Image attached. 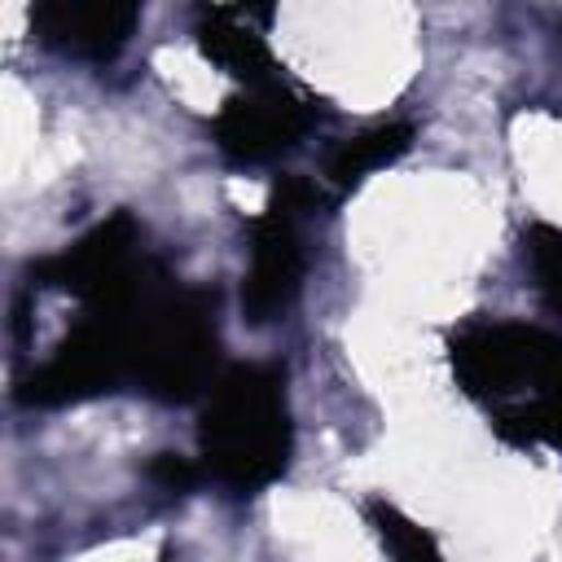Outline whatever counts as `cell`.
I'll use <instances>...</instances> for the list:
<instances>
[{"label":"cell","instance_id":"1","mask_svg":"<svg viewBox=\"0 0 562 562\" xmlns=\"http://www.w3.org/2000/svg\"><path fill=\"white\" fill-rule=\"evenodd\" d=\"M457 386L514 448H562V334L527 321H474L448 342Z\"/></svg>","mask_w":562,"mask_h":562},{"label":"cell","instance_id":"2","mask_svg":"<svg viewBox=\"0 0 562 562\" xmlns=\"http://www.w3.org/2000/svg\"><path fill=\"white\" fill-rule=\"evenodd\" d=\"M198 452L206 479L237 496L277 483L294 452L285 373L277 364H224L202 400Z\"/></svg>","mask_w":562,"mask_h":562},{"label":"cell","instance_id":"3","mask_svg":"<svg viewBox=\"0 0 562 562\" xmlns=\"http://www.w3.org/2000/svg\"><path fill=\"white\" fill-rule=\"evenodd\" d=\"M220 294L215 285H176L162 277L136 307L132 382L158 404H189L220 378Z\"/></svg>","mask_w":562,"mask_h":562},{"label":"cell","instance_id":"4","mask_svg":"<svg viewBox=\"0 0 562 562\" xmlns=\"http://www.w3.org/2000/svg\"><path fill=\"white\" fill-rule=\"evenodd\" d=\"M145 294L132 299V303H119V307H83V316L53 347V356L18 382L13 400L22 408H61V404H83V400L110 395L123 382H132V369H136V307L145 303Z\"/></svg>","mask_w":562,"mask_h":562},{"label":"cell","instance_id":"5","mask_svg":"<svg viewBox=\"0 0 562 562\" xmlns=\"http://www.w3.org/2000/svg\"><path fill=\"white\" fill-rule=\"evenodd\" d=\"M321 206V189L303 176H281L263 215L250 224V268L241 277V316L250 325H277L303 290V220Z\"/></svg>","mask_w":562,"mask_h":562},{"label":"cell","instance_id":"6","mask_svg":"<svg viewBox=\"0 0 562 562\" xmlns=\"http://www.w3.org/2000/svg\"><path fill=\"white\" fill-rule=\"evenodd\" d=\"M167 268L145 255L140 224L127 211L92 224L75 246L31 268V285H57L83 307H119L140 299Z\"/></svg>","mask_w":562,"mask_h":562},{"label":"cell","instance_id":"7","mask_svg":"<svg viewBox=\"0 0 562 562\" xmlns=\"http://www.w3.org/2000/svg\"><path fill=\"white\" fill-rule=\"evenodd\" d=\"M307 127H312L307 101L272 79V83L233 92L211 123V140L228 162L259 167V162L290 154L307 136Z\"/></svg>","mask_w":562,"mask_h":562},{"label":"cell","instance_id":"8","mask_svg":"<svg viewBox=\"0 0 562 562\" xmlns=\"http://www.w3.org/2000/svg\"><path fill=\"white\" fill-rule=\"evenodd\" d=\"M140 9L127 0H44L31 9V31L44 48L75 61H110L136 31Z\"/></svg>","mask_w":562,"mask_h":562},{"label":"cell","instance_id":"9","mask_svg":"<svg viewBox=\"0 0 562 562\" xmlns=\"http://www.w3.org/2000/svg\"><path fill=\"white\" fill-rule=\"evenodd\" d=\"M250 18H268V9L211 4V9L198 13V26H193L202 53H206L215 66H224L233 79H241L246 88L277 79V61H272L263 35L250 26Z\"/></svg>","mask_w":562,"mask_h":562},{"label":"cell","instance_id":"10","mask_svg":"<svg viewBox=\"0 0 562 562\" xmlns=\"http://www.w3.org/2000/svg\"><path fill=\"white\" fill-rule=\"evenodd\" d=\"M413 145V123H378V127H364L356 136H347L334 158H329V180L334 189H356L369 171L378 167H391L395 158H404Z\"/></svg>","mask_w":562,"mask_h":562},{"label":"cell","instance_id":"11","mask_svg":"<svg viewBox=\"0 0 562 562\" xmlns=\"http://www.w3.org/2000/svg\"><path fill=\"white\" fill-rule=\"evenodd\" d=\"M364 514H369L382 549L391 553V562H448L443 549L435 544V536L422 522H413L404 509H395L391 501H369Z\"/></svg>","mask_w":562,"mask_h":562},{"label":"cell","instance_id":"12","mask_svg":"<svg viewBox=\"0 0 562 562\" xmlns=\"http://www.w3.org/2000/svg\"><path fill=\"white\" fill-rule=\"evenodd\" d=\"M522 263L531 268V285L540 303L562 316V228L558 224H531L522 233Z\"/></svg>","mask_w":562,"mask_h":562},{"label":"cell","instance_id":"13","mask_svg":"<svg viewBox=\"0 0 562 562\" xmlns=\"http://www.w3.org/2000/svg\"><path fill=\"white\" fill-rule=\"evenodd\" d=\"M162 492H193L198 483H202V465H193L189 457H180V452H154V461H149V470H145Z\"/></svg>","mask_w":562,"mask_h":562}]
</instances>
